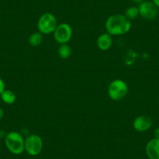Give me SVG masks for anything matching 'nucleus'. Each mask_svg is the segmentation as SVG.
Returning a JSON list of instances; mask_svg holds the SVG:
<instances>
[{"instance_id":"f257e3e1","label":"nucleus","mask_w":159,"mask_h":159,"mask_svg":"<svg viewBox=\"0 0 159 159\" xmlns=\"http://www.w3.org/2000/svg\"><path fill=\"white\" fill-rule=\"evenodd\" d=\"M132 24L125 15L114 14L110 16L105 22L107 33L110 35H123L130 30Z\"/></svg>"},{"instance_id":"f03ea898","label":"nucleus","mask_w":159,"mask_h":159,"mask_svg":"<svg viewBox=\"0 0 159 159\" xmlns=\"http://www.w3.org/2000/svg\"><path fill=\"white\" fill-rule=\"evenodd\" d=\"M24 137L17 132H10L6 136L5 143L9 151L14 154H20L25 151Z\"/></svg>"},{"instance_id":"7ed1b4c3","label":"nucleus","mask_w":159,"mask_h":159,"mask_svg":"<svg viewBox=\"0 0 159 159\" xmlns=\"http://www.w3.org/2000/svg\"><path fill=\"white\" fill-rule=\"evenodd\" d=\"M128 93V86L123 80H114L108 88V97L113 101H120L124 98Z\"/></svg>"},{"instance_id":"20e7f679","label":"nucleus","mask_w":159,"mask_h":159,"mask_svg":"<svg viewBox=\"0 0 159 159\" xmlns=\"http://www.w3.org/2000/svg\"><path fill=\"white\" fill-rule=\"evenodd\" d=\"M57 26V20L56 16L50 13L42 14L38 21V31L42 34L54 33Z\"/></svg>"},{"instance_id":"39448f33","label":"nucleus","mask_w":159,"mask_h":159,"mask_svg":"<svg viewBox=\"0 0 159 159\" xmlns=\"http://www.w3.org/2000/svg\"><path fill=\"white\" fill-rule=\"evenodd\" d=\"M25 151L31 156H37L42 152L43 148V140L37 134H30L25 139Z\"/></svg>"},{"instance_id":"423d86ee","label":"nucleus","mask_w":159,"mask_h":159,"mask_svg":"<svg viewBox=\"0 0 159 159\" xmlns=\"http://www.w3.org/2000/svg\"><path fill=\"white\" fill-rule=\"evenodd\" d=\"M73 35V30L70 24L62 23L59 24L54 31V38L60 45L67 44Z\"/></svg>"},{"instance_id":"0eeeda50","label":"nucleus","mask_w":159,"mask_h":159,"mask_svg":"<svg viewBox=\"0 0 159 159\" xmlns=\"http://www.w3.org/2000/svg\"><path fill=\"white\" fill-rule=\"evenodd\" d=\"M138 8L140 16H141L143 19L152 20L155 19L158 15L159 9L156 7L154 2L149 0H146L140 3Z\"/></svg>"},{"instance_id":"6e6552de","label":"nucleus","mask_w":159,"mask_h":159,"mask_svg":"<svg viewBox=\"0 0 159 159\" xmlns=\"http://www.w3.org/2000/svg\"><path fill=\"white\" fill-rule=\"evenodd\" d=\"M134 129L138 132H146L152 126V119L148 116H139L133 123Z\"/></svg>"},{"instance_id":"1a4fd4ad","label":"nucleus","mask_w":159,"mask_h":159,"mask_svg":"<svg viewBox=\"0 0 159 159\" xmlns=\"http://www.w3.org/2000/svg\"><path fill=\"white\" fill-rule=\"evenodd\" d=\"M149 159H159V139L153 138L148 142L145 148Z\"/></svg>"},{"instance_id":"9d476101","label":"nucleus","mask_w":159,"mask_h":159,"mask_svg":"<svg viewBox=\"0 0 159 159\" xmlns=\"http://www.w3.org/2000/svg\"><path fill=\"white\" fill-rule=\"evenodd\" d=\"M112 45V38L108 33H103L98 38L97 46L102 51H107L110 49Z\"/></svg>"},{"instance_id":"9b49d317","label":"nucleus","mask_w":159,"mask_h":159,"mask_svg":"<svg viewBox=\"0 0 159 159\" xmlns=\"http://www.w3.org/2000/svg\"><path fill=\"white\" fill-rule=\"evenodd\" d=\"M42 40H43V37H42V34L38 32H34L29 37L28 42L31 46L37 47L39 46L42 43Z\"/></svg>"},{"instance_id":"f8f14e48","label":"nucleus","mask_w":159,"mask_h":159,"mask_svg":"<svg viewBox=\"0 0 159 159\" xmlns=\"http://www.w3.org/2000/svg\"><path fill=\"white\" fill-rule=\"evenodd\" d=\"M58 54H59V57L62 58L63 59H66L70 57L72 54V49L70 46L67 44H62L60 45L58 49Z\"/></svg>"},{"instance_id":"ddd939ff","label":"nucleus","mask_w":159,"mask_h":159,"mask_svg":"<svg viewBox=\"0 0 159 159\" xmlns=\"http://www.w3.org/2000/svg\"><path fill=\"white\" fill-rule=\"evenodd\" d=\"M1 98L6 104L11 105V104L14 103L15 101H16V95H15V94L13 91H9V90H5L1 94Z\"/></svg>"},{"instance_id":"4468645a","label":"nucleus","mask_w":159,"mask_h":159,"mask_svg":"<svg viewBox=\"0 0 159 159\" xmlns=\"http://www.w3.org/2000/svg\"><path fill=\"white\" fill-rule=\"evenodd\" d=\"M125 16L131 20H134L140 16V12H139V8L137 7H130L126 10Z\"/></svg>"},{"instance_id":"2eb2a0df","label":"nucleus","mask_w":159,"mask_h":159,"mask_svg":"<svg viewBox=\"0 0 159 159\" xmlns=\"http://www.w3.org/2000/svg\"><path fill=\"white\" fill-rule=\"evenodd\" d=\"M5 91V83L1 78H0V95Z\"/></svg>"},{"instance_id":"dca6fc26","label":"nucleus","mask_w":159,"mask_h":159,"mask_svg":"<svg viewBox=\"0 0 159 159\" xmlns=\"http://www.w3.org/2000/svg\"><path fill=\"white\" fill-rule=\"evenodd\" d=\"M154 138L159 139V127H157L155 129H154Z\"/></svg>"},{"instance_id":"f3484780","label":"nucleus","mask_w":159,"mask_h":159,"mask_svg":"<svg viewBox=\"0 0 159 159\" xmlns=\"http://www.w3.org/2000/svg\"><path fill=\"white\" fill-rule=\"evenodd\" d=\"M3 116H4L3 110H2V108H0V120L3 118Z\"/></svg>"},{"instance_id":"a211bd4d","label":"nucleus","mask_w":159,"mask_h":159,"mask_svg":"<svg viewBox=\"0 0 159 159\" xmlns=\"http://www.w3.org/2000/svg\"><path fill=\"white\" fill-rule=\"evenodd\" d=\"M152 2L156 5V7L159 9V0H152Z\"/></svg>"},{"instance_id":"6ab92c4d","label":"nucleus","mask_w":159,"mask_h":159,"mask_svg":"<svg viewBox=\"0 0 159 159\" xmlns=\"http://www.w3.org/2000/svg\"><path fill=\"white\" fill-rule=\"evenodd\" d=\"M134 2H136V3H141L142 2H143V0H133Z\"/></svg>"},{"instance_id":"aec40b11","label":"nucleus","mask_w":159,"mask_h":159,"mask_svg":"<svg viewBox=\"0 0 159 159\" xmlns=\"http://www.w3.org/2000/svg\"><path fill=\"white\" fill-rule=\"evenodd\" d=\"M143 1H146V0H143Z\"/></svg>"}]
</instances>
